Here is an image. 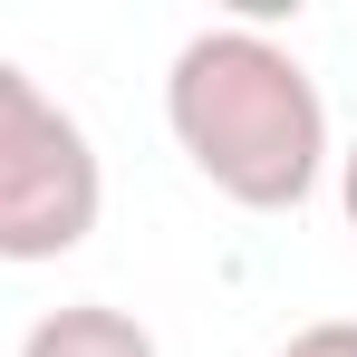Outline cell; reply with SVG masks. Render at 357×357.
I'll return each mask as SVG.
<instances>
[{
  "mask_svg": "<svg viewBox=\"0 0 357 357\" xmlns=\"http://www.w3.org/2000/svg\"><path fill=\"white\" fill-rule=\"evenodd\" d=\"M165 126L193 155V174L241 213H299L328 174V107L319 77L271 29H193L165 77Z\"/></svg>",
  "mask_w": 357,
  "mask_h": 357,
  "instance_id": "cell-1",
  "label": "cell"
},
{
  "mask_svg": "<svg viewBox=\"0 0 357 357\" xmlns=\"http://www.w3.org/2000/svg\"><path fill=\"white\" fill-rule=\"evenodd\" d=\"M107 213V174L87 126L68 116L59 97L29 68L0 59V261H59L97 232Z\"/></svg>",
  "mask_w": 357,
  "mask_h": 357,
  "instance_id": "cell-2",
  "label": "cell"
},
{
  "mask_svg": "<svg viewBox=\"0 0 357 357\" xmlns=\"http://www.w3.org/2000/svg\"><path fill=\"white\" fill-rule=\"evenodd\" d=\"M20 357H155V328L135 309H107V299H68L49 319H29Z\"/></svg>",
  "mask_w": 357,
  "mask_h": 357,
  "instance_id": "cell-3",
  "label": "cell"
},
{
  "mask_svg": "<svg viewBox=\"0 0 357 357\" xmlns=\"http://www.w3.org/2000/svg\"><path fill=\"white\" fill-rule=\"evenodd\" d=\"M280 357H357V319H319V328H299Z\"/></svg>",
  "mask_w": 357,
  "mask_h": 357,
  "instance_id": "cell-4",
  "label": "cell"
},
{
  "mask_svg": "<svg viewBox=\"0 0 357 357\" xmlns=\"http://www.w3.org/2000/svg\"><path fill=\"white\" fill-rule=\"evenodd\" d=\"M338 203H348V222H357V145L338 155Z\"/></svg>",
  "mask_w": 357,
  "mask_h": 357,
  "instance_id": "cell-5",
  "label": "cell"
}]
</instances>
